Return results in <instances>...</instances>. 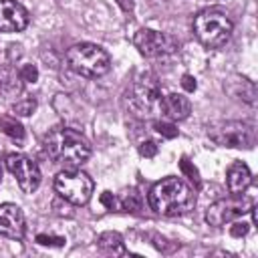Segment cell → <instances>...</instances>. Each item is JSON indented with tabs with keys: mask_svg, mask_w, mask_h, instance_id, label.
<instances>
[{
	"mask_svg": "<svg viewBox=\"0 0 258 258\" xmlns=\"http://www.w3.org/2000/svg\"><path fill=\"white\" fill-rule=\"evenodd\" d=\"M191 28L206 48H220L230 40L234 22L222 8H204L194 16Z\"/></svg>",
	"mask_w": 258,
	"mask_h": 258,
	"instance_id": "4",
	"label": "cell"
},
{
	"mask_svg": "<svg viewBox=\"0 0 258 258\" xmlns=\"http://www.w3.org/2000/svg\"><path fill=\"white\" fill-rule=\"evenodd\" d=\"M117 4H119L125 12H129V14L133 12V0H117Z\"/></svg>",
	"mask_w": 258,
	"mask_h": 258,
	"instance_id": "29",
	"label": "cell"
},
{
	"mask_svg": "<svg viewBox=\"0 0 258 258\" xmlns=\"http://www.w3.org/2000/svg\"><path fill=\"white\" fill-rule=\"evenodd\" d=\"M181 169H183V171H185V173L189 175V179H191V181H196V185H200V177H198V169H196V167H191V165H189V161H187L185 157L181 159Z\"/></svg>",
	"mask_w": 258,
	"mask_h": 258,
	"instance_id": "27",
	"label": "cell"
},
{
	"mask_svg": "<svg viewBox=\"0 0 258 258\" xmlns=\"http://www.w3.org/2000/svg\"><path fill=\"white\" fill-rule=\"evenodd\" d=\"M181 87H183L185 91H189V93L196 91V79H194L191 75H183V77H181Z\"/></svg>",
	"mask_w": 258,
	"mask_h": 258,
	"instance_id": "28",
	"label": "cell"
},
{
	"mask_svg": "<svg viewBox=\"0 0 258 258\" xmlns=\"http://www.w3.org/2000/svg\"><path fill=\"white\" fill-rule=\"evenodd\" d=\"M101 204H105L109 210H119V200L111 191H103L101 194Z\"/></svg>",
	"mask_w": 258,
	"mask_h": 258,
	"instance_id": "26",
	"label": "cell"
},
{
	"mask_svg": "<svg viewBox=\"0 0 258 258\" xmlns=\"http://www.w3.org/2000/svg\"><path fill=\"white\" fill-rule=\"evenodd\" d=\"M26 232V220L16 204H0V236L10 240H22Z\"/></svg>",
	"mask_w": 258,
	"mask_h": 258,
	"instance_id": "11",
	"label": "cell"
},
{
	"mask_svg": "<svg viewBox=\"0 0 258 258\" xmlns=\"http://www.w3.org/2000/svg\"><path fill=\"white\" fill-rule=\"evenodd\" d=\"M36 242L38 244H42V246H56V248H60V246H64V238L62 236H52V234H38L36 236Z\"/></svg>",
	"mask_w": 258,
	"mask_h": 258,
	"instance_id": "23",
	"label": "cell"
},
{
	"mask_svg": "<svg viewBox=\"0 0 258 258\" xmlns=\"http://www.w3.org/2000/svg\"><path fill=\"white\" fill-rule=\"evenodd\" d=\"M44 151L54 163L73 169L81 167L91 157V143L83 133L71 127H56L44 137Z\"/></svg>",
	"mask_w": 258,
	"mask_h": 258,
	"instance_id": "2",
	"label": "cell"
},
{
	"mask_svg": "<svg viewBox=\"0 0 258 258\" xmlns=\"http://www.w3.org/2000/svg\"><path fill=\"white\" fill-rule=\"evenodd\" d=\"M20 75H22L24 83H36L38 81V69L32 62H24L20 67Z\"/></svg>",
	"mask_w": 258,
	"mask_h": 258,
	"instance_id": "24",
	"label": "cell"
},
{
	"mask_svg": "<svg viewBox=\"0 0 258 258\" xmlns=\"http://www.w3.org/2000/svg\"><path fill=\"white\" fill-rule=\"evenodd\" d=\"M153 129H155L161 137H165V139L177 137V129H175L173 121H153Z\"/></svg>",
	"mask_w": 258,
	"mask_h": 258,
	"instance_id": "21",
	"label": "cell"
},
{
	"mask_svg": "<svg viewBox=\"0 0 258 258\" xmlns=\"http://www.w3.org/2000/svg\"><path fill=\"white\" fill-rule=\"evenodd\" d=\"M133 44L143 56H149V58L167 56L179 48V40L175 36L167 32L151 30V28H139L133 34Z\"/></svg>",
	"mask_w": 258,
	"mask_h": 258,
	"instance_id": "8",
	"label": "cell"
},
{
	"mask_svg": "<svg viewBox=\"0 0 258 258\" xmlns=\"http://www.w3.org/2000/svg\"><path fill=\"white\" fill-rule=\"evenodd\" d=\"M226 183L230 194H244L252 183V173L244 161H234L226 171Z\"/></svg>",
	"mask_w": 258,
	"mask_h": 258,
	"instance_id": "15",
	"label": "cell"
},
{
	"mask_svg": "<svg viewBox=\"0 0 258 258\" xmlns=\"http://www.w3.org/2000/svg\"><path fill=\"white\" fill-rule=\"evenodd\" d=\"M117 200H119V210L133 212V214H137V212L143 210V198H141V194H139L135 187L125 189V191L121 194V198H117Z\"/></svg>",
	"mask_w": 258,
	"mask_h": 258,
	"instance_id": "18",
	"label": "cell"
},
{
	"mask_svg": "<svg viewBox=\"0 0 258 258\" xmlns=\"http://www.w3.org/2000/svg\"><path fill=\"white\" fill-rule=\"evenodd\" d=\"M254 206V202L242 194H234L232 198H222L214 204L208 206L206 210V222L210 226H224L230 224L234 220H240L242 216H246L250 212V208Z\"/></svg>",
	"mask_w": 258,
	"mask_h": 258,
	"instance_id": "7",
	"label": "cell"
},
{
	"mask_svg": "<svg viewBox=\"0 0 258 258\" xmlns=\"http://www.w3.org/2000/svg\"><path fill=\"white\" fill-rule=\"evenodd\" d=\"M4 163H6V169L16 177V183L24 194H34L38 189L42 175H40L38 165L30 157L22 153H10L6 155Z\"/></svg>",
	"mask_w": 258,
	"mask_h": 258,
	"instance_id": "9",
	"label": "cell"
},
{
	"mask_svg": "<svg viewBox=\"0 0 258 258\" xmlns=\"http://www.w3.org/2000/svg\"><path fill=\"white\" fill-rule=\"evenodd\" d=\"M159 109L161 113L169 119V121H183L189 117V111H191V103L185 95L181 93H169L165 97H161L159 101Z\"/></svg>",
	"mask_w": 258,
	"mask_h": 258,
	"instance_id": "13",
	"label": "cell"
},
{
	"mask_svg": "<svg viewBox=\"0 0 258 258\" xmlns=\"http://www.w3.org/2000/svg\"><path fill=\"white\" fill-rule=\"evenodd\" d=\"M28 10L16 0H0V32H20L28 26Z\"/></svg>",
	"mask_w": 258,
	"mask_h": 258,
	"instance_id": "10",
	"label": "cell"
},
{
	"mask_svg": "<svg viewBox=\"0 0 258 258\" xmlns=\"http://www.w3.org/2000/svg\"><path fill=\"white\" fill-rule=\"evenodd\" d=\"M2 173H4V169H2V153H0V179H2Z\"/></svg>",
	"mask_w": 258,
	"mask_h": 258,
	"instance_id": "30",
	"label": "cell"
},
{
	"mask_svg": "<svg viewBox=\"0 0 258 258\" xmlns=\"http://www.w3.org/2000/svg\"><path fill=\"white\" fill-rule=\"evenodd\" d=\"M248 230H250V224H248V222H234V226H230V234H232L234 238L246 236Z\"/></svg>",
	"mask_w": 258,
	"mask_h": 258,
	"instance_id": "25",
	"label": "cell"
},
{
	"mask_svg": "<svg viewBox=\"0 0 258 258\" xmlns=\"http://www.w3.org/2000/svg\"><path fill=\"white\" fill-rule=\"evenodd\" d=\"M157 151H159V145H157L153 139H143V141L139 143V155H143V157H147V159L155 157Z\"/></svg>",
	"mask_w": 258,
	"mask_h": 258,
	"instance_id": "22",
	"label": "cell"
},
{
	"mask_svg": "<svg viewBox=\"0 0 258 258\" xmlns=\"http://www.w3.org/2000/svg\"><path fill=\"white\" fill-rule=\"evenodd\" d=\"M97 248L101 254L107 256H125L127 248L123 244V238L119 232H103L97 236Z\"/></svg>",
	"mask_w": 258,
	"mask_h": 258,
	"instance_id": "17",
	"label": "cell"
},
{
	"mask_svg": "<svg viewBox=\"0 0 258 258\" xmlns=\"http://www.w3.org/2000/svg\"><path fill=\"white\" fill-rule=\"evenodd\" d=\"M228 93L250 107L256 105V85L246 77H232L228 81Z\"/></svg>",
	"mask_w": 258,
	"mask_h": 258,
	"instance_id": "16",
	"label": "cell"
},
{
	"mask_svg": "<svg viewBox=\"0 0 258 258\" xmlns=\"http://www.w3.org/2000/svg\"><path fill=\"white\" fill-rule=\"evenodd\" d=\"M133 97L139 107H153L161 101V85L153 73H141L133 83Z\"/></svg>",
	"mask_w": 258,
	"mask_h": 258,
	"instance_id": "12",
	"label": "cell"
},
{
	"mask_svg": "<svg viewBox=\"0 0 258 258\" xmlns=\"http://www.w3.org/2000/svg\"><path fill=\"white\" fill-rule=\"evenodd\" d=\"M24 91V79L20 75V69L12 64L0 67V95L6 101H14Z\"/></svg>",
	"mask_w": 258,
	"mask_h": 258,
	"instance_id": "14",
	"label": "cell"
},
{
	"mask_svg": "<svg viewBox=\"0 0 258 258\" xmlns=\"http://www.w3.org/2000/svg\"><path fill=\"white\" fill-rule=\"evenodd\" d=\"M149 206L155 214L175 218L196 208V189L181 177L169 175L159 179L149 189Z\"/></svg>",
	"mask_w": 258,
	"mask_h": 258,
	"instance_id": "1",
	"label": "cell"
},
{
	"mask_svg": "<svg viewBox=\"0 0 258 258\" xmlns=\"http://www.w3.org/2000/svg\"><path fill=\"white\" fill-rule=\"evenodd\" d=\"M0 129H2L12 141H18V143L24 141V129H22V125H20L16 119H12V117L0 119Z\"/></svg>",
	"mask_w": 258,
	"mask_h": 258,
	"instance_id": "19",
	"label": "cell"
},
{
	"mask_svg": "<svg viewBox=\"0 0 258 258\" xmlns=\"http://www.w3.org/2000/svg\"><path fill=\"white\" fill-rule=\"evenodd\" d=\"M36 107H38V103H36L34 97H24V99H20V101H16L12 105V111L16 115H20V117H30L36 111Z\"/></svg>",
	"mask_w": 258,
	"mask_h": 258,
	"instance_id": "20",
	"label": "cell"
},
{
	"mask_svg": "<svg viewBox=\"0 0 258 258\" xmlns=\"http://www.w3.org/2000/svg\"><path fill=\"white\" fill-rule=\"evenodd\" d=\"M208 137L230 149H252L256 145V129L246 121H220L208 127Z\"/></svg>",
	"mask_w": 258,
	"mask_h": 258,
	"instance_id": "6",
	"label": "cell"
},
{
	"mask_svg": "<svg viewBox=\"0 0 258 258\" xmlns=\"http://www.w3.org/2000/svg\"><path fill=\"white\" fill-rule=\"evenodd\" d=\"M67 67L87 79H99L111 71V56L109 52L93 42H77L73 44L64 54Z\"/></svg>",
	"mask_w": 258,
	"mask_h": 258,
	"instance_id": "3",
	"label": "cell"
},
{
	"mask_svg": "<svg viewBox=\"0 0 258 258\" xmlns=\"http://www.w3.org/2000/svg\"><path fill=\"white\" fill-rule=\"evenodd\" d=\"M95 189V181L91 175L79 167L58 171L54 177V191L60 200L73 204V206H85L89 204Z\"/></svg>",
	"mask_w": 258,
	"mask_h": 258,
	"instance_id": "5",
	"label": "cell"
}]
</instances>
